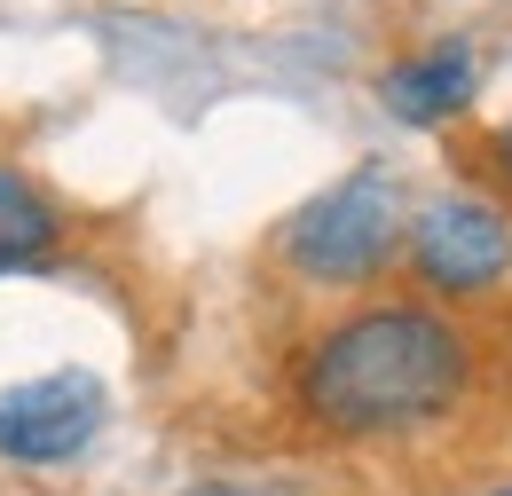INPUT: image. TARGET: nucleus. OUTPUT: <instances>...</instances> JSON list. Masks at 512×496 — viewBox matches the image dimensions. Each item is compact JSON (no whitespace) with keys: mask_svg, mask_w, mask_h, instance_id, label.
Listing matches in <instances>:
<instances>
[{"mask_svg":"<svg viewBox=\"0 0 512 496\" xmlns=\"http://www.w3.org/2000/svg\"><path fill=\"white\" fill-rule=\"evenodd\" d=\"M465 339L426 308H371L339 323L316 355L300 363V410L323 434H402L442 418L465 394Z\"/></svg>","mask_w":512,"mask_h":496,"instance_id":"obj_1","label":"nucleus"},{"mask_svg":"<svg viewBox=\"0 0 512 496\" xmlns=\"http://www.w3.org/2000/svg\"><path fill=\"white\" fill-rule=\"evenodd\" d=\"M394 245H402V197H394V182L379 166L347 174L339 189L308 197L284 221V260L300 276H316V284H363L394 260Z\"/></svg>","mask_w":512,"mask_h":496,"instance_id":"obj_2","label":"nucleus"},{"mask_svg":"<svg viewBox=\"0 0 512 496\" xmlns=\"http://www.w3.org/2000/svg\"><path fill=\"white\" fill-rule=\"evenodd\" d=\"M103 378L95 371H48L24 386H0V457L16 465H64L103 434Z\"/></svg>","mask_w":512,"mask_h":496,"instance_id":"obj_3","label":"nucleus"},{"mask_svg":"<svg viewBox=\"0 0 512 496\" xmlns=\"http://www.w3.org/2000/svg\"><path fill=\"white\" fill-rule=\"evenodd\" d=\"M410 260L442 292H481V284H497L512 268V221L489 213V205H465V197L426 205L418 229H410Z\"/></svg>","mask_w":512,"mask_h":496,"instance_id":"obj_4","label":"nucleus"},{"mask_svg":"<svg viewBox=\"0 0 512 496\" xmlns=\"http://www.w3.org/2000/svg\"><path fill=\"white\" fill-rule=\"evenodd\" d=\"M473 103V48H434V56H410L402 71H386V111L410 126H434L449 111Z\"/></svg>","mask_w":512,"mask_h":496,"instance_id":"obj_5","label":"nucleus"},{"mask_svg":"<svg viewBox=\"0 0 512 496\" xmlns=\"http://www.w3.org/2000/svg\"><path fill=\"white\" fill-rule=\"evenodd\" d=\"M56 237H64L56 229V205L24 174H0V268H40L56 252Z\"/></svg>","mask_w":512,"mask_h":496,"instance_id":"obj_6","label":"nucleus"},{"mask_svg":"<svg viewBox=\"0 0 512 496\" xmlns=\"http://www.w3.org/2000/svg\"><path fill=\"white\" fill-rule=\"evenodd\" d=\"M190 496H237V489H190Z\"/></svg>","mask_w":512,"mask_h":496,"instance_id":"obj_7","label":"nucleus"},{"mask_svg":"<svg viewBox=\"0 0 512 496\" xmlns=\"http://www.w3.org/2000/svg\"><path fill=\"white\" fill-rule=\"evenodd\" d=\"M505 150H512V134H505Z\"/></svg>","mask_w":512,"mask_h":496,"instance_id":"obj_8","label":"nucleus"},{"mask_svg":"<svg viewBox=\"0 0 512 496\" xmlns=\"http://www.w3.org/2000/svg\"><path fill=\"white\" fill-rule=\"evenodd\" d=\"M505 496H512V489H505Z\"/></svg>","mask_w":512,"mask_h":496,"instance_id":"obj_9","label":"nucleus"}]
</instances>
